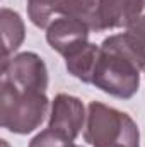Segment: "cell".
<instances>
[{
    "label": "cell",
    "instance_id": "6da1fadb",
    "mask_svg": "<svg viewBox=\"0 0 145 147\" xmlns=\"http://www.w3.org/2000/svg\"><path fill=\"white\" fill-rule=\"evenodd\" d=\"M144 65L126 36L113 34L99 46V57L92 74V86L113 98L130 99L140 87Z\"/></svg>",
    "mask_w": 145,
    "mask_h": 147
},
{
    "label": "cell",
    "instance_id": "7a4b0ae2",
    "mask_svg": "<svg viewBox=\"0 0 145 147\" xmlns=\"http://www.w3.org/2000/svg\"><path fill=\"white\" fill-rule=\"evenodd\" d=\"M51 108L46 92L0 82V123L5 130L28 135L41 127Z\"/></svg>",
    "mask_w": 145,
    "mask_h": 147
},
{
    "label": "cell",
    "instance_id": "3957f363",
    "mask_svg": "<svg viewBox=\"0 0 145 147\" xmlns=\"http://www.w3.org/2000/svg\"><path fill=\"white\" fill-rule=\"evenodd\" d=\"M84 140L92 147H140V130L128 113L99 101H91Z\"/></svg>",
    "mask_w": 145,
    "mask_h": 147
},
{
    "label": "cell",
    "instance_id": "277c9868",
    "mask_svg": "<svg viewBox=\"0 0 145 147\" xmlns=\"http://www.w3.org/2000/svg\"><path fill=\"white\" fill-rule=\"evenodd\" d=\"M62 16L80 19L99 33L97 0H28V17L39 29H46Z\"/></svg>",
    "mask_w": 145,
    "mask_h": 147
},
{
    "label": "cell",
    "instance_id": "5b68a950",
    "mask_svg": "<svg viewBox=\"0 0 145 147\" xmlns=\"http://www.w3.org/2000/svg\"><path fill=\"white\" fill-rule=\"evenodd\" d=\"M0 82L12 84L15 87L36 89L46 92L50 77L44 60L34 51H22L2 60V79Z\"/></svg>",
    "mask_w": 145,
    "mask_h": 147
},
{
    "label": "cell",
    "instance_id": "8992f818",
    "mask_svg": "<svg viewBox=\"0 0 145 147\" xmlns=\"http://www.w3.org/2000/svg\"><path fill=\"white\" fill-rule=\"evenodd\" d=\"M87 111L84 103L70 94L60 92L53 98L51 108H50V120L48 128H53L65 137L75 140L82 128L85 127Z\"/></svg>",
    "mask_w": 145,
    "mask_h": 147
},
{
    "label": "cell",
    "instance_id": "52a82bcc",
    "mask_svg": "<svg viewBox=\"0 0 145 147\" xmlns=\"http://www.w3.org/2000/svg\"><path fill=\"white\" fill-rule=\"evenodd\" d=\"M91 31V26L85 24L84 21L62 16L51 21L50 26L46 28V41L56 53H60L65 58L67 55L89 43Z\"/></svg>",
    "mask_w": 145,
    "mask_h": 147
},
{
    "label": "cell",
    "instance_id": "ba28073f",
    "mask_svg": "<svg viewBox=\"0 0 145 147\" xmlns=\"http://www.w3.org/2000/svg\"><path fill=\"white\" fill-rule=\"evenodd\" d=\"M144 0H97L99 31L128 28L140 14Z\"/></svg>",
    "mask_w": 145,
    "mask_h": 147
},
{
    "label": "cell",
    "instance_id": "9c48e42d",
    "mask_svg": "<svg viewBox=\"0 0 145 147\" xmlns=\"http://www.w3.org/2000/svg\"><path fill=\"white\" fill-rule=\"evenodd\" d=\"M97 57H99V46L89 41L65 57V67L75 79L82 80L84 84H92V74L96 69Z\"/></svg>",
    "mask_w": 145,
    "mask_h": 147
},
{
    "label": "cell",
    "instance_id": "30bf717a",
    "mask_svg": "<svg viewBox=\"0 0 145 147\" xmlns=\"http://www.w3.org/2000/svg\"><path fill=\"white\" fill-rule=\"evenodd\" d=\"M0 24H2V41H3V60H7L22 45L26 38V28L21 16L9 7L2 9Z\"/></svg>",
    "mask_w": 145,
    "mask_h": 147
},
{
    "label": "cell",
    "instance_id": "8fae6325",
    "mask_svg": "<svg viewBox=\"0 0 145 147\" xmlns=\"http://www.w3.org/2000/svg\"><path fill=\"white\" fill-rule=\"evenodd\" d=\"M123 34L126 36L128 43L132 45V48L138 55V58H140V62L145 69V0L140 14L133 19V22L125 29Z\"/></svg>",
    "mask_w": 145,
    "mask_h": 147
},
{
    "label": "cell",
    "instance_id": "7c38bea8",
    "mask_svg": "<svg viewBox=\"0 0 145 147\" xmlns=\"http://www.w3.org/2000/svg\"><path fill=\"white\" fill-rule=\"evenodd\" d=\"M29 147H77L73 144L72 139L65 137L63 134L53 130V128H46L41 130L38 135H34L29 142Z\"/></svg>",
    "mask_w": 145,
    "mask_h": 147
},
{
    "label": "cell",
    "instance_id": "4fadbf2b",
    "mask_svg": "<svg viewBox=\"0 0 145 147\" xmlns=\"http://www.w3.org/2000/svg\"><path fill=\"white\" fill-rule=\"evenodd\" d=\"M2 147H9V144H7V140H2Z\"/></svg>",
    "mask_w": 145,
    "mask_h": 147
},
{
    "label": "cell",
    "instance_id": "5bb4252c",
    "mask_svg": "<svg viewBox=\"0 0 145 147\" xmlns=\"http://www.w3.org/2000/svg\"><path fill=\"white\" fill-rule=\"evenodd\" d=\"M77 147H80V146H77Z\"/></svg>",
    "mask_w": 145,
    "mask_h": 147
},
{
    "label": "cell",
    "instance_id": "9a60e30c",
    "mask_svg": "<svg viewBox=\"0 0 145 147\" xmlns=\"http://www.w3.org/2000/svg\"><path fill=\"white\" fill-rule=\"evenodd\" d=\"M144 72H145V69H144Z\"/></svg>",
    "mask_w": 145,
    "mask_h": 147
}]
</instances>
